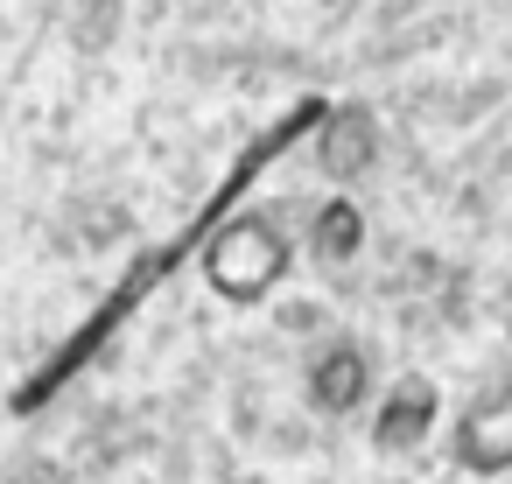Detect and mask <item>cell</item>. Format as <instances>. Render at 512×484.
<instances>
[{"mask_svg": "<svg viewBox=\"0 0 512 484\" xmlns=\"http://www.w3.org/2000/svg\"><path fill=\"white\" fill-rule=\"evenodd\" d=\"M288 232L267 218V211H232L211 239H204V281H211V295H225V302H239V309H253V302H267L274 288H281V274H288Z\"/></svg>", "mask_w": 512, "mask_h": 484, "instance_id": "6da1fadb", "label": "cell"}, {"mask_svg": "<svg viewBox=\"0 0 512 484\" xmlns=\"http://www.w3.org/2000/svg\"><path fill=\"white\" fill-rule=\"evenodd\" d=\"M302 393H309L316 414H358L372 400V358H365V344H351V337L316 344V358L302 372Z\"/></svg>", "mask_w": 512, "mask_h": 484, "instance_id": "3957f363", "label": "cell"}, {"mask_svg": "<svg viewBox=\"0 0 512 484\" xmlns=\"http://www.w3.org/2000/svg\"><path fill=\"white\" fill-rule=\"evenodd\" d=\"M316 162H323L330 183H358L379 162V120L365 106H330L323 127H316Z\"/></svg>", "mask_w": 512, "mask_h": 484, "instance_id": "5b68a950", "label": "cell"}, {"mask_svg": "<svg viewBox=\"0 0 512 484\" xmlns=\"http://www.w3.org/2000/svg\"><path fill=\"white\" fill-rule=\"evenodd\" d=\"M309 253L316 260H351L365 253V211L351 197H323L316 218H309Z\"/></svg>", "mask_w": 512, "mask_h": 484, "instance_id": "8992f818", "label": "cell"}, {"mask_svg": "<svg viewBox=\"0 0 512 484\" xmlns=\"http://www.w3.org/2000/svg\"><path fill=\"white\" fill-rule=\"evenodd\" d=\"M225 484H267V477H225Z\"/></svg>", "mask_w": 512, "mask_h": 484, "instance_id": "52a82bcc", "label": "cell"}, {"mask_svg": "<svg viewBox=\"0 0 512 484\" xmlns=\"http://www.w3.org/2000/svg\"><path fill=\"white\" fill-rule=\"evenodd\" d=\"M435 414H442V393H435V379H428V372H400V379L379 393L372 442H379L386 456H400V449H421V442H428V428H435Z\"/></svg>", "mask_w": 512, "mask_h": 484, "instance_id": "277c9868", "label": "cell"}, {"mask_svg": "<svg viewBox=\"0 0 512 484\" xmlns=\"http://www.w3.org/2000/svg\"><path fill=\"white\" fill-rule=\"evenodd\" d=\"M456 470L470 477H505L512 470V372H498L456 421Z\"/></svg>", "mask_w": 512, "mask_h": 484, "instance_id": "7a4b0ae2", "label": "cell"}]
</instances>
